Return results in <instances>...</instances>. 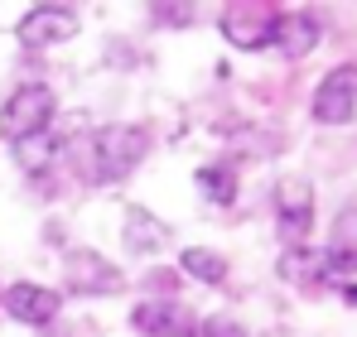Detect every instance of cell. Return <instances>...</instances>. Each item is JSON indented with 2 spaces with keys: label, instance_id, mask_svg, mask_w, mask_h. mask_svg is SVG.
<instances>
[{
  "label": "cell",
  "instance_id": "7c38bea8",
  "mask_svg": "<svg viewBox=\"0 0 357 337\" xmlns=\"http://www.w3.org/2000/svg\"><path fill=\"white\" fill-rule=\"evenodd\" d=\"M169 236H174V231L160 222V217H150L145 207H126V246H130V251L150 256V251H160Z\"/></svg>",
  "mask_w": 357,
  "mask_h": 337
},
{
  "label": "cell",
  "instance_id": "5bb4252c",
  "mask_svg": "<svg viewBox=\"0 0 357 337\" xmlns=\"http://www.w3.org/2000/svg\"><path fill=\"white\" fill-rule=\"evenodd\" d=\"M280 275L290 284H309V280H328L324 270V251H309V246H295L280 256Z\"/></svg>",
  "mask_w": 357,
  "mask_h": 337
},
{
  "label": "cell",
  "instance_id": "3957f363",
  "mask_svg": "<svg viewBox=\"0 0 357 337\" xmlns=\"http://www.w3.org/2000/svg\"><path fill=\"white\" fill-rule=\"evenodd\" d=\"M82 29V15H77V5H34V10H24L20 15V24H15V39L24 44V49H49V44H63V39H73Z\"/></svg>",
  "mask_w": 357,
  "mask_h": 337
},
{
  "label": "cell",
  "instance_id": "9c48e42d",
  "mask_svg": "<svg viewBox=\"0 0 357 337\" xmlns=\"http://www.w3.org/2000/svg\"><path fill=\"white\" fill-rule=\"evenodd\" d=\"M68 284L77 294H121V270L112 260H102L97 251H73L68 256Z\"/></svg>",
  "mask_w": 357,
  "mask_h": 337
},
{
  "label": "cell",
  "instance_id": "7a4b0ae2",
  "mask_svg": "<svg viewBox=\"0 0 357 337\" xmlns=\"http://www.w3.org/2000/svg\"><path fill=\"white\" fill-rule=\"evenodd\" d=\"M54 111H59L54 92H49L44 82H24V87H15V92L5 97V107H0V130H5L10 140L39 135V130L54 125Z\"/></svg>",
  "mask_w": 357,
  "mask_h": 337
},
{
  "label": "cell",
  "instance_id": "5b68a950",
  "mask_svg": "<svg viewBox=\"0 0 357 337\" xmlns=\"http://www.w3.org/2000/svg\"><path fill=\"white\" fill-rule=\"evenodd\" d=\"M275 226H280V241L290 251L309 241V226H314V188H309V178H280L275 183Z\"/></svg>",
  "mask_w": 357,
  "mask_h": 337
},
{
  "label": "cell",
  "instance_id": "ba28073f",
  "mask_svg": "<svg viewBox=\"0 0 357 337\" xmlns=\"http://www.w3.org/2000/svg\"><path fill=\"white\" fill-rule=\"evenodd\" d=\"M5 308H10V318H20V323H29V328H49L54 318H59L63 308V294L59 289H44V284H10L5 289Z\"/></svg>",
  "mask_w": 357,
  "mask_h": 337
},
{
  "label": "cell",
  "instance_id": "9a60e30c",
  "mask_svg": "<svg viewBox=\"0 0 357 337\" xmlns=\"http://www.w3.org/2000/svg\"><path fill=\"white\" fill-rule=\"evenodd\" d=\"M178 265H183V275H193V280H203V284L227 280V260H222L218 251H203V246H188V251L178 256Z\"/></svg>",
  "mask_w": 357,
  "mask_h": 337
},
{
  "label": "cell",
  "instance_id": "30bf717a",
  "mask_svg": "<svg viewBox=\"0 0 357 337\" xmlns=\"http://www.w3.org/2000/svg\"><path fill=\"white\" fill-rule=\"evenodd\" d=\"M324 270H328V280H343V275L357 270V207L338 212L333 241L324 246Z\"/></svg>",
  "mask_w": 357,
  "mask_h": 337
},
{
  "label": "cell",
  "instance_id": "52a82bcc",
  "mask_svg": "<svg viewBox=\"0 0 357 337\" xmlns=\"http://www.w3.org/2000/svg\"><path fill=\"white\" fill-rule=\"evenodd\" d=\"M130 328L145 337H198V318L183 308V304H169V299H145L130 308Z\"/></svg>",
  "mask_w": 357,
  "mask_h": 337
},
{
  "label": "cell",
  "instance_id": "8fae6325",
  "mask_svg": "<svg viewBox=\"0 0 357 337\" xmlns=\"http://www.w3.org/2000/svg\"><path fill=\"white\" fill-rule=\"evenodd\" d=\"M271 44H275L285 58H304L314 44H319V19L304 15V10H285L280 24H275V39H271Z\"/></svg>",
  "mask_w": 357,
  "mask_h": 337
},
{
  "label": "cell",
  "instance_id": "2e32d148",
  "mask_svg": "<svg viewBox=\"0 0 357 337\" xmlns=\"http://www.w3.org/2000/svg\"><path fill=\"white\" fill-rule=\"evenodd\" d=\"M198 188H203L213 203H232V198H237V168H227V164L198 168Z\"/></svg>",
  "mask_w": 357,
  "mask_h": 337
},
{
  "label": "cell",
  "instance_id": "8992f818",
  "mask_svg": "<svg viewBox=\"0 0 357 337\" xmlns=\"http://www.w3.org/2000/svg\"><path fill=\"white\" fill-rule=\"evenodd\" d=\"M353 111H357V63H338L314 87V120L343 125V120H353Z\"/></svg>",
  "mask_w": 357,
  "mask_h": 337
},
{
  "label": "cell",
  "instance_id": "277c9868",
  "mask_svg": "<svg viewBox=\"0 0 357 337\" xmlns=\"http://www.w3.org/2000/svg\"><path fill=\"white\" fill-rule=\"evenodd\" d=\"M218 24H222V34H227V44H232V49L256 54V49H266V44L275 39L280 10H275V5H256V0H246V5H227Z\"/></svg>",
  "mask_w": 357,
  "mask_h": 337
},
{
  "label": "cell",
  "instance_id": "6da1fadb",
  "mask_svg": "<svg viewBox=\"0 0 357 337\" xmlns=\"http://www.w3.org/2000/svg\"><path fill=\"white\" fill-rule=\"evenodd\" d=\"M145 150H150V130L145 125H102L97 135H92V178L97 183H116L126 178L130 168L145 159Z\"/></svg>",
  "mask_w": 357,
  "mask_h": 337
},
{
  "label": "cell",
  "instance_id": "4fadbf2b",
  "mask_svg": "<svg viewBox=\"0 0 357 337\" xmlns=\"http://www.w3.org/2000/svg\"><path fill=\"white\" fill-rule=\"evenodd\" d=\"M10 150H15V164L24 168V173H39V168L54 164V155H59V135H54V125H49V130H39V135L10 140Z\"/></svg>",
  "mask_w": 357,
  "mask_h": 337
}]
</instances>
